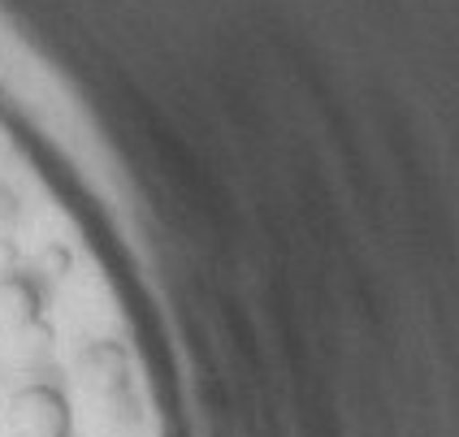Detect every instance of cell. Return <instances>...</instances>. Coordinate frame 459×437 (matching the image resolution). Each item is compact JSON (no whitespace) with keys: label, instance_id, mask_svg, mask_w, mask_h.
I'll return each mask as SVG.
<instances>
[{"label":"cell","instance_id":"8","mask_svg":"<svg viewBox=\"0 0 459 437\" xmlns=\"http://www.w3.org/2000/svg\"><path fill=\"white\" fill-rule=\"evenodd\" d=\"M9 269H18V243L9 234H0V273H9Z\"/></svg>","mask_w":459,"mask_h":437},{"label":"cell","instance_id":"7","mask_svg":"<svg viewBox=\"0 0 459 437\" xmlns=\"http://www.w3.org/2000/svg\"><path fill=\"white\" fill-rule=\"evenodd\" d=\"M18 221H22V195L9 182H0V234L13 230Z\"/></svg>","mask_w":459,"mask_h":437},{"label":"cell","instance_id":"6","mask_svg":"<svg viewBox=\"0 0 459 437\" xmlns=\"http://www.w3.org/2000/svg\"><path fill=\"white\" fill-rule=\"evenodd\" d=\"M113 412H108V424L113 429H122V433H134L139 424H143V412H139V398H134V390L126 394H113V398H104Z\"/></svg>","mask_w":459,"mask_h":437},{"label":"cell","instance_id":"4","mask_svg":"<svg viewBox=\"0 0 459 437\" xmlns=\"http://www.w3.org/2000/svg\"><path fill=\"white\" fill-rule=\"evenodd\" d=\"M13 356L18 364H26L30 373H39V368H48L52 360V347H56V334H52L48 321H35V325H22V330H13Z\"/></svg>","mask_w":459,"mask_h":437},{"label":"cell","instance_id":"3","mask_svg":"<svg viewBox=\"0 0 459 437\" xmlns=\"http://www.w3.org/2000/svg\"><path fill=\"white\" fill-rule=\"evenodd\" d=\"M44 308H48V282H39L26 269L0 273V325H9V330L35 325V321H44Z\"/></svg>","mask_w":459,"mask_h":437},{"label":"cell","instance_id":"2","mask_svg":"<svg viewBox=\"0 0 459 437\" xmlns=\"http://www.w3.org/2000/svg\"><path fill=\"white\" fill-rule=\"evenodd\" d=\"M78 377L82 386L100 398L113 394H126L130 390V351L117 338H91L82 351H78Z\"/></svg>","mask_w":459,"mask_h":437},{"label":"cell","instance_id":"5","mask_svg":"<svg viewBox=\"0 0 459 437\" xmlns=\"http://www.w3.org/2000/svg\"><path fill=\"white\" fill-rule=\"evenodd\" d=\"M70 273H74V252L61 238H52V243H44L35 252V278L39 282H65Z\"/></svg>","mask_w":459,"mask_h":437},{"label":"cell","instance_id":"1","mask_svg":"<svg viewBox=\"0 0 459 437\" xmlns=\"http://www.w3.org/2000/svg\"><path fill=\"white\" fill-rule=\"evenodd\" d=\"M9 429L13 437H74V407L61 381H30L9 394Z\"/></svg>","mask_w":459,"mask_h":437}]
</instances>
